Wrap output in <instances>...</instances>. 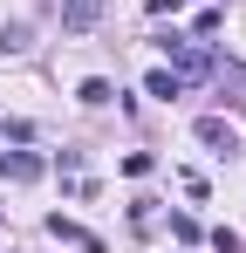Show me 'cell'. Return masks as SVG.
<instances>
[{
  "label": "cell",
  "instance_id": "8992f818",
  "mask_svg": "<svg viewBox=\"0 0 246 253\" xmlns=\"http://www.w3.org/2000/svg\"><path fill=\"white\" fill-rule=\"evenodd\" d=\"M178 89H185V76H171V69H158V76H151V96H164V103H171Z\"/></svg>",
  "mask_w": 246,
  "mask_h": 253
},
{
  "label": "cell",
  "instance_id": "277c9868",
  "mask_svg": "<svg viewBox=\"0 0 246 253\" xmlns=\"http://www.w3.org/2000/svg\"><path fill=\"white\" fill-rule=\"evenodd\" d=\"M199 137L212 144V151H240V137H233V124H226V117H205V124H199Z\"/></svg>",
  "mask_w": 246,
  "mask_h": 253
},
{
  "label": "cell",
  "instance_id": "3957f363",
  "mask_svg": "<svg viewBox=\"0 0 246 253\" xmlns=\"http://www.w3.org/2000/svg\"><path fill=\"white\" fill-rule=\"evenodd\" d=\"M48 233H55V240H69V247H82V253H103V240H96V233H82L76 219H62V212L48 219Z\"/></svg>",
  "mask_w": 246,
  "mask_h": 253
},
{
  "label": "cell",
  "instance_id": "5b68a950",
  "mask_svg": "<svg viewBox=\"0 0 246 253\" xmlns=\"http://www.w3.org/2000/svg\"><path fill=\"white\" fill-rule=\"evenodd\" d=\"M110 96H117V89L103 83V76H89V83H82V103H89V110H103V103H110Z\"/></svg>",
  "mask_w": 246,
  "mask_h": 253
},
{
  "label": "cell",
  "instance_id": "7a4b0ae2",
  "mask_svg": "<svg viewBox=\"0 0 246 253\" xmlns=\"http://www.w3.org/2000/svg\"><path fill=\"white\" fill-rule=\"evenodd\" d=\"M96 21H103V0H62V28L69 35H89Z\"/></svg>",
  "mask_w": 246,
  "mask_h": 253
},
{
  "label": "cell",
  "instance_id": "6da1fadb",
  "mask_svg": "<svg viewBox=\"0 0 246 253\" xmlns=\"http://www.w3.org/2000/svg\"><path fill=\"white\" fill-rule=\"evenodd\" d=\"M0 178H7V185H35L41 158H35V151H0Z\"/></svg>",
  "mask_w": 246,
  "mask_h": 253
}]
</instances>
